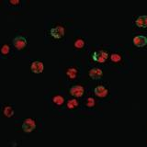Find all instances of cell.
I'll list each match as a JSON object with an SVG mask.
<instances>
[{"label": "cell", "mask_w": 147, "mask_h": 147, "mask_svg": "<svg viewBox=\"0 0 147 147\" xmlns=\"http://www.w3.org/2000/svg\"><path fill=\"white\" fill-rule=\"evenodd\" d=\"M44 32L46 38L51 42H63L66 39L67 25L61 17L52 16L45 21Z\"/></svg>", "instance_id": "1"}, {"label": "cell", "mask_w": 147, "mask_h": 147, "mask_svg": "<svg viewBox=\"0 0 147 147\" xmlns=\"http://www.w3.org/2000/svg\"><path fill=\"white\" fill-rule=\"evenodd\" d=\"M60 75L68 83H75L80 81L83 76V65L77 60H64L60 63Z\"/></svg>", "instance_id": "2"}, {"label": "cell", "mask_w": 147, "mask_h": 147, "mask_svg": "<svg viewBox=\"0 0 147 147\" xmlns=\"http://www.w3.org/2000/svg\"><path fill=\"white\" fill-rule=\"evenodd\" d=\"M111 50L109 46L106 45H96L94 47V49L91 50L89 57L91 61L95 64H105L109 63V56Z\"/></svg>", "instance_id": "3"}, {"label": "cell", "mask_w": 147, "mask_h": 147, "mask_svg": "<svg viewBox=\"0 0 147 147\" xmlns=\"http://www.w3.org/2000/svg\"><path fill=\"white\" fill-rule=\"evenodd\" d=\"M11 45L16 53L24 54L29 49L28 33L24 30H16L11 39Z\"/></svg>", "instance_id": "4"}, {"label": "cell", "mask_w": 147, "mask_h": 147, "mask_svg": "<svg viewBox=\"0 0 147 147\" xmlns=\"http://www.w3.org/2000/svg\"><path fill=\"white\" fill-rule=\"evenodd\" d=\"M71 44L76 53L83 54L88 50V39L82 30H77L74 32L71 39Z\"/></svg>", "instance_id": "5"}, {"label": "cell", "mask_w": 147, "mask_h": 147, "mask_svg": "<svg viewBox=\"0 0 147 147\" xmlns=\"http://www.w3.org/2000/svg\"><path fill=\"white\" fill-rule=\"evenodd\" d=\"M92 95L98 100H107L111 95V88L108 82L96 81V84L91 87Z\"/></svg>", "instance_id": "6"}, {"label": "cell", "mask_w": 147, "mask_h": 147, "mask_svg": "<svg viewBox=\"0 0 147 147\" xmlns=\"http://www.w3.org/2000/svg\"><path fill=\"white\" fill-rule=\"evenodd\" d=\"M128 61L129 57L127 53H124V51L121 49H113L110 53L109 63L113 67H125V65H127L128 63Z\"/></svg>", "instance_id": "7"}, {"label": "cell", "mask_w": 147, "mask_h": 147, "mask_svg": "<svg viewBox=\"0 0 147 147\" xmlns=\"http://www.w3.org/2000/svg\"><path fill=\"white\" fill-rule=\"evenodd\" d=\"M68 94L72 98H76L80 100L84 99L87 96V85L82 81L71 83L68 86Z\"/></svg>", "instance_id": "8"}, {"label": "cell", "mask_w": 147, "mask_h": 147, "mask_svg": "<svg viewBox=\"0 0 147 147\" xmlns=\"http://www.w3.org/2000/svg\"><path fill=\"white\" fill-rule=\"evenodd\" d=\"M67 96L62 91H53L49 96V102L52 105L53 109L61 110L63 108H65Z\"/></svg>", "instance_id": "9"}, {"label": "cell", "mask_w": 147, "mask_h": 147, "mask_svg": "<svg viewBox=\"0 0 147 147\" xmlns=\"http://www.w3.org/2000/svg\"><path fill=\"white\" fill-rule=\"evenodd\" d=\"M20 127L23 132L27 133V134H30V133H32L37 130L38 121L33 117H26L21 121Z\"/></svg>", "instance_id": "10"}, {"label": "cell", "mask_w": 147, "mask_h": 147, "mask_svg": "<svg viewBox=\"0 0 147 147\" xmlns=\"http://www.w3.org/2000/svg\"><path fill=\"white\" fill-rule=\"evenodd\" d=\"M87 76L93 81H99L104 76V70L98 64H92L87 69Z\"/></svg>", "instance_id": "11"}, {"label": "cell", "mask_w": 147, "mask_h": 147, "mask_svg": "<svg viewBox=\"0 0 147 147\" xmlns=\"http://www.w3.org/2000/svg\"><path fill=\"white\" fill-rule=\"evenodd\" d=\"M81 108H82V101H80V99L76 98H72V96L67 98L65 108L64 109H65L68 112L75 113V112L78 111Z\"/></svg>", "instance_id": "12"}, {"label": "cell", "mask_w": 147, "mask_h": 147, "mask_svg": "<svg viewBox=\"0 0 147 147\" xmlns=\"http://www.w3.org/2000/svg\"><path fill=\"white\" fill-rule=\"evenodd\" d=\"M98 107V99L93 95H87L82 99V108L86 110H94Z\"/></svg>", "instance_id": "13"}, {"label": "cell", "mask_w": 147, "mask_h": 147, "mask_svg": "<svg viewBox=\"0 0 147 147\" xmlns=\"http://www.w3.org/2000/svg\"><path fill=\"white\" fill-rule=\"evenodd\" d=\"M132 44L135 46L136 48H144L145 46H147V35L144 33H135L132 36Z\"/></svg>", "instance_id": "14"}, {"label": "cell", "mask_w": 147, "mask_h": 147, "mask_svg": "<svg viewBox=\"0 0 147 147\" xmlns=\"http://www.w3.org/2000/svg\"><path fill=\"white\" fill-rule=\"evenodd\" d=\"M44 62L41 59H32L30 62V69L34 74H40L44 70Z\"/></svg>", "instance_id": "15"}, {"label": "cell", "mask_w": 147, "mask_h": 147, "mask_svg": "<svg viewBox=\"0 0 147 147\" xmlns=\"http://www.w3.org/2000/svg\"><path fill=\"white\" fill-rule=\"evenodd\" d=\"M0 54H1L2 58H12L15 54V51H14L11 43L3 42L1 48H0Z\"/></svg>", "instance_id": "16"}, {"label": "cell", "mask_w": 147, "mask_h": 147, "mask_svg": "<svg viewBox=\"0 0 147 147\" xmlns=\"http://www.w3.org/2000/svg\"><path fill=\"white\" fill-rule=\"evenodd\" d=\"M1 114L4 118H12L15 114V106L12 103H3L1 106Z\"/></svg>", "instance_id": "17"}, {"label": "cell", "mask_w": 147, "mask_h": 147, "mask_svg": "<svg viewBox=\"0 0 147 147\" xmlns=\"http://www.w3.org/2000/svg\"><path fill=\"white\" fill-rule=\"evenodd\" d=\"M133 25L138 29H147V14L135 15L133 17Z\"/></svg>", "instance_id": "18"}, {"label": "cell", "mask_w": 147, "mask_h": 147, "mask_svg": "<svg viewBox=\"0 0 147 147\" xmlns=\"http://www.w3.org/2000/svg\"><path fill=\"white\" fill-rule=\"evenodd\" d=\"M5 5H7V7L12 8H18L22 6V4L24 3V0H6L4 2Z\"/></svg>", "instance_id": "19"}, {"label": "cell", "mask_w": 147, "mask_h": 147, "mask_svg": "<svg viewBox=\"0 0 147 147\" xmlns=\"http://www.w3.org/2000/svg\"><path fill=\"white\" fill-rule=\"evenodd\" d=\"M146 129H147V122H146Z\"/></svg>", "instance_id": "20"}, {"label": "cell", "mask_w": 147, "mask_h": 147, "mask_svg": "<svg viewBox=\"0 0 147 147\" xmlns=\"http://www.w3.org/2000/svg\"><path fill=\"white\" fill-rule=\"evenodd\" d=\"M146 144H147V138H146Z\"/></svg>", "instance_id": "21"}]
</instances>
